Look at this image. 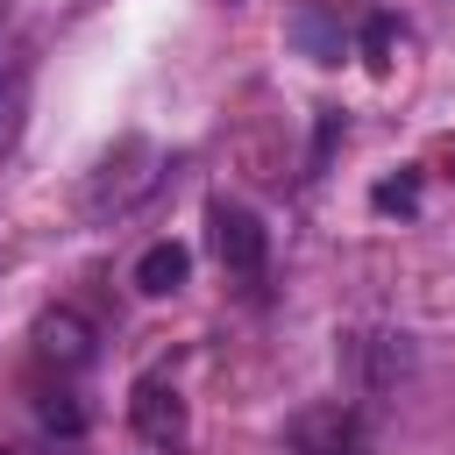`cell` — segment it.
Instances as JSON below:
<instances>
[{"label": "cell", "mask_w": 455, "mask_h": 455, "mask_svg": "<svg viewBox=\"0 0 455 455\" xmlns=\"http://www.w3.org/2000/svg\"><path fill=\"white\" fill-rule=\"evenodd\" d=\"M370 199H377V213H412V206H419V178H412V171H398V178H384Z\"/></svg>", "instance_id": "30bf717a"}, {"label": "cell", "mask_w": 455, "mask_h": 455, "mask_svg": "<svg viewBox=\"0 0 455 455\" xmlns=\"http://www.w3.org/2000/svg\"><path fill=\"white\" fill-rule=\"evenodd\" d=\"M441 164H448V171H455V135H448V142H441Z\"/></svg>", "instance_id": "4fadbf2b"}, {"label": "cell", "mask_w": 455, "mask_h": 455, "mask_svg": "<svg viewBox=\"0 0 455 455\" xmlns=\"http://www.w3.org/2000/svg\"><path fill=\"white\" fill-rule=\"evenodd\" d=\"M391 36H398V28H391L384 14H377V21L363 28V50H370V64H391Z\"/></svg>", "instance_id": "7c38bea8"}, {"label": "cell", "mask_w": 455, "mask_h": 455, "mask_svg": "<svg viewBox=\"0 0 455 455\" xmlns=\"http://www.w3.org/2000/svg\"><path fill=\"white\" fill-rule=\"evenodd\" d=\"M206 228H213V256H220L235 277H256V270H263V249H270V235H263V220H256L249 206H228V199H213V206H206Z\"/></svg>", "instance_id": "7a4b0ae2"}, {"label": "cell", "mask_w": 455, "mask_h": 455, "mask_svg": "<svg viewBox=\"0 0 455 455\" xmlns=\"http://www.w3.org/2000/svg\"><path fill=\"white\" fill-rule=\"evenodd\" d=\"M156 142H142V135H121L107 156H100V171L85 178V220H121L135 199H149L156 192Z\"/></svg>", "instance_id": "6da1fadb"}, {"label": "cell", "mask_w": 455, "mask_h": 455, "mask_svg": "<svg viewBox=\"0 0 455 455\" xmlns=\"http://www.w3.org/2000/svg\"><path fill=\"white\" fill-rule=\"evenodd\" d=\"M291 36H299V43H306L320 64H334V57H341V28H327L320 14H299V21H291Z\"/></svg>", "instance_id": "9c48e42d"}, {"label": "cell", "mask_w": 455, "mask_h": 455, "mask_svg": "<svg viewBox=\"0 0 455 455\" xmlns=\"http://www.w3.org/2000/svg\"><path fill=\"white\" fill-rule=\"evenodd\" d=\"M355 441H363V427L341 405H320V412L291 419V448H306V455H355Z\"/></svg>", "instance_id": "277c9868"}, {"label": "cell", "mask_w": 455, "mask_h": 455, "mask_svg": "<svg viewBox=\"0 0 455 455\" xmlns=\"http://www.w3.org/2000/svg\"><path fill=\"white\" fill-rule=\"evenodd\" d=\"M128 419H135V434L149 441V448H185V398L164 384V377H142L135 384V398H128Z\"/></svg>", "instance_id": "3957f363"}, {"label": "cell", "mask_w": 455, "mask_h": 455, "mask_svg": "<svg viewBox=\"0 0 455 455\" xmlns=\"http://www.w3.org/2000/svg\"><path fill=\"white\" fill-rule=\"evenodd\" d=\"M185 270H192V256H185L178 242H149V249H142V263H135V291L164 299V291H178V284H185Z\"/></svg>", "instance_id": "ba28073f"}, {"label": "cell", "mask_w": 455, "mask_h": 455, "mask_svg": "<svg viewBox=\"0 0 455 455\" xmlns=\"http://www.w3.org/2000/svg\"><path fill=\"white\" fill-rule=\"evenodd\" d=\"M21 114H28V57L0 43V149L21 142Z\"/></svg>", "instance_id": "52a82bcc"}, {"label": "cell", "mask_w": 455, "mask_h": 455, "mask_svg": "<svg viewBox=\"0 0 455 455\" xmlns=\"http://www.w3.org/2000/svg\"><path fill=\"white\" fill-rule=\"evenodd\" d=\"M43 427H57V434H78V427H85V405H78L71 391H50V398H43Z\"/></svg>", "instance_id": "8fae6325"}, {"label": "cell", "mask_w": 455, "mask_h": 455, "mask_svg": "<svg viewBox=\"0 0 455 455\" xmlns=\"http://www.w3.org/2000/svg\"><path fill=\"white\" fill-rule=\"evenodd\" d=\"M348 355H355V370H363V384H370V391H384L391 377H405V370H412L405 334H355V341H348Z\"/></svg>", "instance_id": "8992f818"}, {"label": "cell", "mask_w": 455, "mask_h": 455, "mask_svg": "<svg viewBox=\"0 0 455 455\" xmlns=\"http://www.w3.org/2000/svg\"><path fill=\"white\" fill-rule=\"evenodd\" d=\"M36 355H43V363H57V370H78V363L92 355V327H85L78 313H64V306H57V313H43V320H36Z\"/></svg>", "instance_id": "5b68a950"}]
</instances>
